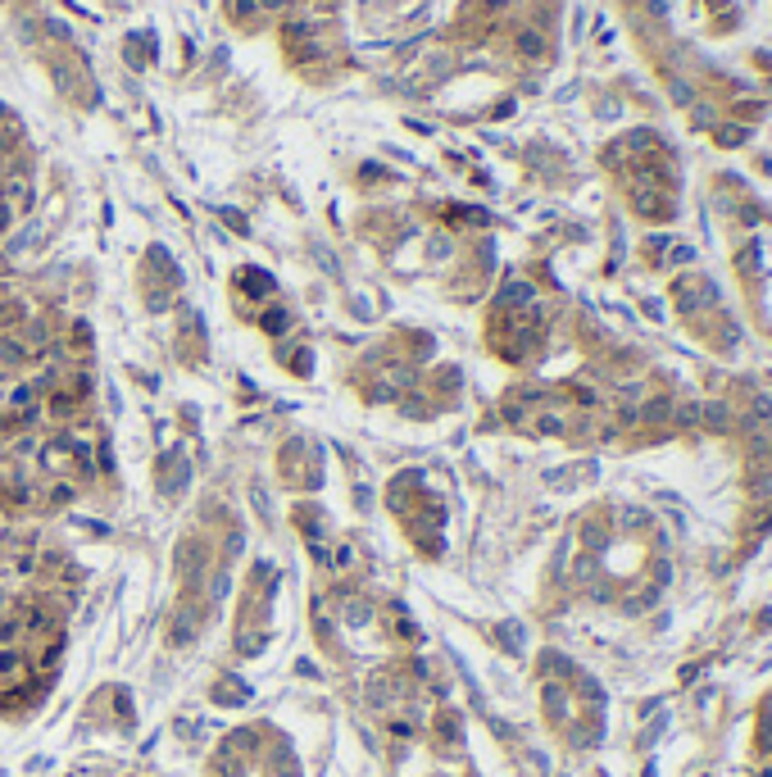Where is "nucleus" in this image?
Returning a JSON list of instances; mask_svg holds the SVG:
<instances>
[{
  "mask_svg": "<svg viewBox=\"0 0 772 777\" xmlns=\"http://www.w3.org/2000/svg\"><path fill=\"white\" fill-rule=\"evenodd\" d=\"M518 51H523V55H540V51H545V41H540V32H532V27H527V32L518 36Z\"/></svg>",
  "mask_w": 772,
  "mask_h": 777,
  "instance_id": "20e7f679",
  "label": "nucleus"
},
{
  "mask_svg": "<svg viewBox=\"0 0 772 777\" xmlns=\"http://www.w3.org/2000/svg\"><path fill=\"white\" fill-rule=\"evenodd\" d=\"M641 418H650V423H659V418H668V400H663V396H659V400H650V405L641 409Z\"/></svg>",
  "mask_w": 772,
  "mask_h": 777,
  "instance_id": "0eeeda50",
  "label": "nucleus"
},
{
  "mask_svg": "<svg viewBox=\"0 0 772 777\" xmlns=\"http://www.w3.org/2000/svg\"><path fill=\"white\" fill-rule=\"evenodd\" d=\"M209 596H214V600H218V596H227V573H218V578H214V587H209Z\"/></svg>",
  "mask_w": 772,
  "mask_h": 777,
  "instance_id": "9b49d317",
  "label": "nucleus"
},
{
  "mask_svg": "<svg viewBox=\"0 0 772 777\" xmlns=\"http://www.w3.org/2000/svg\"><path fill=\"white\" fill-rule=\"evenodd\" d=\"M18 632H23V623H18V618H5V623H0V646H9Z\"/></svg>",
  "mask_w": 772,
  "mask_h": 777,
  "instance_id": "6e6552de",
  "label": "nucleus"
},
{
  "mask_svg": "<svg viewBox=\"0 0 772 777\" xmlns=\"http://www.w3.org/2000/svg\"><path fill=\"white\" fill-rule=\"evenodd\" d=\"M481 5H486V9H505V0H481Z\"/></svg>",
  "mask_w": 772,
  "mask_h": 777,
  "instance_id": "ddd939ff",
  "label": "nucleus"
},
{
  "mask_svg": "<svg viewBox=\"0 0 772 777\" xmlns=\"http://www.w3.org/2000/svg\"><path fill=\"white\" fill-rule=\"evenodd\" d=\"M677 418H681V423H686V427H691V423H695V418H700V409H695V405H677Z\"/></svg>",
  "mask_w": 772,
  "mask_h": 777,
  "instance_id": "9d476101",
  "label": "nucleus"
},
{
  "mask_svg": "<svg viewBox=\"0 0 772 777\" xmlns=\"http://www.w3.org/2000/svg\"><path fill=\"white\" fill-rule=\"evenodd\" d=\"M23 668H27L23 650H14V646H0V682H18V677H23Z\"/></svg>",
  "mask_w": 772,
  "mask_h": 777,
  "instance_id": "f257e3e1",
  "label": "nucleus"
},
{
  "mask_svg": "<svg viewBox=\"0 0 772 777\" xmlns=\"http://www.w3.org/2000/svg\"><path fill=\"white\" fill-rule=\"evenodd\" d=\"M286 0H255V9H268V14H273V9H282Z\"/></svg>",
  "mask_w": 772,
  "mask_h": 777,
  "instance_id": "f8f14e48",
  "label": "nucleus"
},
{
  "mask_svg": "<svg viewBox=\"0 0 772 777\" xmlns=\"http://www.w3.org/2000/svg\"><path fill=\"white\" fill-rule=\"evenodd\" d=\"M264 332H268V337L286 332V314H282V310H268V314H264Z\"/></svg>",
  "mask_w": 772,
  "mask_h": 777,
  "instance_id": "423d86ee",
  "label": "nucleus"
},
{
  "mask_svg": "<svg viewBox=\"0 0 772 777\" xmlns=\"http://www.w3.org/2000/svg\"><path fill=\"white\" fill-rule=\"evenodd\" d=\"M14 359H23V341H0V364H5V368H14Z\"/></svg>",
  "mask_w": 772,
  "mask_h": 777,
  "instance_id": "7ed1b4c3",
  "label": "nucleus"
},
{
  "mask_svg": "<svg viewBox=\"0 0 772 777\" xmlns=\"http://www.w3.org/2000/svg\"><path fill=\"white\" fill-rule=\"evenodd\" d=\"M505 300H509V305H527V300H532V286H527V282H509Z\"/></svg>",
  "mask_w": 772,
  "mask_h": 777,
  "instance_id": "39448f33",
  "label": "nucleus"
},
{
  "mask_svg": "<svg viewBox=\"0 0 772 777\" xmlns=\"http://www.w3.org/2000/svg\"><path fill=\"white\" fill-rule=\"evenodd\" d=\"M5 196H9L5 200L9 214H14V209H27V205H32V187H27V178H9L5 182Z\"/></svg>",
  "mask_w": 772,
  "mask_h": 777,
  "instance_id": "f03ea898",
  "label": "nucleus"
},
{
  "mask_svg": "<svg viewBox=\"0 0 772 777\" xmlns=\"http://www.w3.org/2000/svg\"><path fill=\"white\" fill-rule=\"evenodd\" d=\"M232 14H237V18H250V14H255V0H232Z\"/></svg>",
  "mask_w": 772,
  "mask_h": 777,
  "instance_id": "1a4fd4ad",
  "label": "nucleus"
}]
</instances>
